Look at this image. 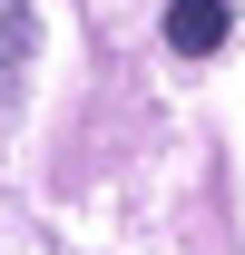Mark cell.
Returning a JSON list of instances; mask_svg holds the SVG:
<instances>
[{
	"instance_id": "6da1fadb",
	"label": "cell",
	"mask_w": 245,
	"mask_h": 255,
	"mask_svg": "<svg viewBox=\"0 0 245 255\" xmlns=\"http://www.w3.org/2000/svg\"><path fill=\"white\" fill-rule=\"evenodd\" d=\"M236 30V0H167V49L177 59H216Z\"/></svg>"
},
{
	"instance_id": "7a4b0ae2",
	"label": "cell",
	"mask_w": 245,
	"mask_h": 255,
	"mask_svg": "<svg viewBox=\"0 0 245 255\" xmlns=\"http://www.w3.org/2000/svg\"><path fill=\"white\" fill-rule=\"evenodd\" d=\"M20 39H30V10H20V0H0V69L20 59Z\"/></svg>"
}]
</instances>
